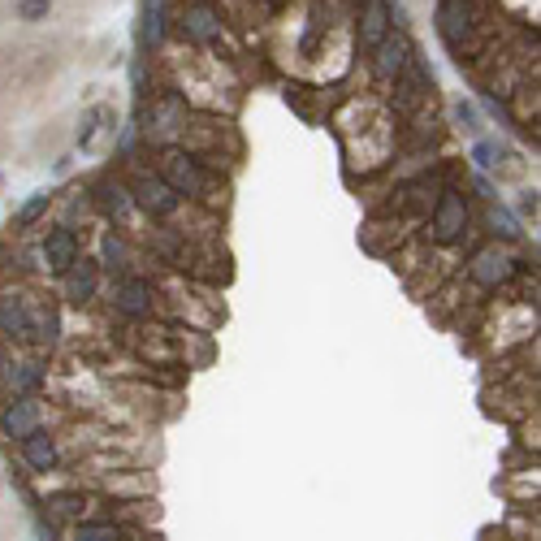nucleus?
<instances>
[{
    "label": "nucleus",
    "mask_w": 541,
    "mask_h": 541,
    "mask_svg": "<svg viewBox=\"0 0 541 541\" xmlns=\"http://www.w3.org/2000/svg\"><path fill=\"white\" fill-rule=\"evenodd\" d=\"M429 234L433 243L451 247L468 234V195L459 187H442L438 200H433V217H429Z\"/></svg>",
    "instance_id": "1"
},
{
    "label": "nucleus",
    "mask_w": 541,
    "mask_h": 541,
    "mask_svg": "<svg viewBox=\"0 0 541 541\" xmlns=\"http://www.w3.org/2000/svg\"><path fill=\"white\" fill-rule=\"evenodd\" d=\"M165 182L169 191L178 195H191V200H200V195H208V178H204V165L195 161L191 152H182V148H165L161 152V174H156Z\"/></svg>",
    "instance_id": "2"
},
{
    "label": "nucleus",
    "mask_w": 541,
    "mask_h": 541,
    "mask_svg": "<svg viewBox=\"0 0 541 541\" xmlns=\"http://www.w3.org/2000/svg\"><path fill=\"white\" fill-rule=\"evenodd\" d=\"M477 22H481L477 0H442L438 26H442V39L451 44V52H459V57L468 52V35L477 31Z\"/></svg>",
    "instance_id": "3"
},
{
    "label": "nucleus",
    "mask_w": 541,
    "mask_h": 541,
    "mask_svg": "<svg viewBox=\"0 0 541 541\" xmlns=\"http://www.w3.org/2000/svg\"><path fill=\"white\" fill-rule=\"evenodd\" d=\"M0 338L5 342H35V308L22 290H0Z\"/></svg>",
    "instance_id": "4"
},
{
    "label": "nucleus",
    "mask_w": 541,
    "mask_h": 541,
    "mask_svg": "<svg viewBox=\"0 0 541 541\" xmlns=\"http://www.w3.org/2000/svg\"><path fill=\"white\" fill-rule=\"evenodd\" d=\"M468 269H472V282L477 286H503L520 273V260L511 252H503V247H485V252L472 256Z\"/></svg>",
    "instance_id": "5"
},
{
    "label": "nucleus",
    "mask_w": 541,
    "mask_h": 541,
    "mask_svg": "<svg viewBox=\"0 0 541 541\" xmlns=\"http://www.w3.org/2000/svg\"><path fill=\"white\" fill-rule=\"evenodd\" d=\"M412 57H416V52H412V39H407L403 31H390V35L373 48V70H377V78L394 83V78L407 70V61H412Z\"/></svg>",
    "instance_id": "6"
},
{
    "label": "nucleus",
    "mask_w": 541,
    "mask_h": 541,
    "mask_svg": "<svg viewBox=\"0 0 541 541\" xmlns=\"http://www.w3.org/2000/svg\"><path fill=\"white\" fill-rule=\"evenodd\" d=\"M429 87H433V83H429V70L412 57V61H407V70L394 78V109H399V113L420 109V104H425V96H429Z\"/></svg>",
    "instance_id": "7"
},
{
    "label": "nucleus",
    "mask_w": 541,
    "mask_h": 541,
    "mask_svg": "<svg viewBox=\"0 0 541 541\" xmlns=\"http://www.w3.org/2000/svg\"><path fill=\"white\" fill-rule=\"evenodd\" d=\"M130 200H135L139 208H148L152 217H174L178 213V195L165 187L161 178H152V174H143L130 182Z\"/></svg>",
    "instance_id": "8"
},
{
    "label": "nucleus",
    "mask_w": 541,
    "mask_h": 541,
    "mask_svg": "<svg viewBox=\"0 0 541 541\" xmlns=\"http://www.w3.org/2000/svg\"><path fill=\"white\" fill-rule=\"evenodd\" d=\"M44 265H48V273H57V277H65L74 269V260H78V234L70 230V226H57V230H48L44 234Z\"/></svg>",
    "instance_id": "9"
},
{
    "label": "nucleus",
    "mask_w": 541,
    "mask_h": 541,
    "mask_svg": "<svg viewBox=\"0 0 541 541\" xmlns=\"http://www.w3.org/2000/svg\"><path fill=\"white\" fill-rule=\"evenodd\" d=\"M39 420H44V407L35 399H13L5 407V416H0V433L13 442H26L31 433H39Z\"/></svg>",
    "instance_id": "10"
},
{
    "label": "nucleus",
    "mask_w": 541,
    "mask_h": 541,
    "mask_svg": "<svg viewBox=\"0 0 541 541\" xmlns=\"http://www.w3.org/2000/svg\"><path fill=\"white\" fill-rule=\"evenodd\" d=\"M152 282L148 277H122V282L113 286V308L122 312V316H148L152 312Z\"/></svg>",
    "instance_id": "11"
},
{
    "label": "nucleus",
    "mask_w": 541,
    "mask_h": 541,
    "mask_svg": "<svg viewBox=\"0 0 541 541\" xmlns=\"http://www.w3.org/2000/svg\"><path fill=\"white\" fill-rule=\"evenodd\" d=\"M390 31H394V18H390L386 0H364V9H360V48L373 52Z\"/></svg>",
    "instance_id": "12"
},
{
    "label": "nucleus",
    "mask_w": 541,
    "mask_h": 541,
    "mask_svg": "<svg viewBox=\"0 0 541 541\" xmlns=\"http://www.w3.org/2000/svg\"><path fill=\"white\" fill-rule=\"evenodd\" d=\"M182 31H187V39H195V44H213L221 35V13L213 5H204V0H195V5L182 9Z\"/></svg>",
    "instance_id": "13"
},
{
    "label": "nucleus",
    "mask_w": 541,
    "mask_h": 541,
    "mask_svg": "<svg viewBox=\"0 0 541 541\" xmlns=\"http://www.w3.org/2000/svg\"><path fill=\"white\" fill-rule=\"evenodd\" d=\"M182 126H187V109H182V100L178 96H161V104H156L152 117H148V139H169V135H178Z\"/></svg>",
    "instance_id": "14"
},
{
    "label": "nucleus",
    "mask_w": 541,
    "mask_h": 541,
    "mask_svg": "<svg viewBox=\"0 0 541 541\" xmlns=\"http://www.w3.org/2000/svg\"><path fill=\"white\" fill-rule=\"evenodd\" d=\"M96 286H100V265L96 260H74V269L65 273V295H70V303H91Z\"/></svg>",
    "instance_id": "15"
},
{
    "label": "nucleus",
    "mask_w": 541,
    "mask_h": 541,
    "mask_svg": "<svg viewBox=\"0 0 541 541\" xmlns=\"http://www.w3.org/2000/svg\"><path fill=\"white\" fill-rule=\"evenodd\" d=\"M22 459H26V468L31 472H52L61 464V451H57V442L39 429V433H31V438L22 442Z\"/></svg>",
    "instance_id": "16"
},
{
    "label": "nucleus",
    "mask_w": 541,
    "mask_h": 541,
    "mask_svg": "<svg viewBox=\"0 0 541 541\" xmlns=\"http://www.w3.org/2000/svg\"><path fill=\"white\" fill-rule=\"evenodd\" d=\"M91 494H83V490H61V494H48V511L57 520H91Z\"/></svg>",
    "instance_id": "17"
},
{
    "label": "nucleus",
    "mask_w": 541,
    "mask_h": 541,
    "mask_svg": "<svg viewBox=\"0 0 541 541\" xmlns=\"http://www.w3.org/2000/svg\"><path fill=\"white\" fill-rule=\"evenodd\" d=\"M91 195H96V204H100L109 217H126L130 204H135V200H130V187H126V182H113V178H100L96 187H91Z\"/></svg>",
    "instance_id": "18"
},
{
    "label": "nucleus",
    "mask_w": 541,
    "mask_h": 541,
    "mask_svg": "<svg viewBox=\"0 0 541 541\" xmlns=\"http://www.w3.org/2000/svg\"><path fill=\"white\" fill-rule=\"evenodd\" d=\"M44 368L39 364H13L9 368V394L13 399H35L39 390H44Z\"/></svg>",
    "instance_id": "19"
},
{
    "label": "nucleus",
    "mask_w": 541,
    "mask_h": 541,
    "mask_svg": "<svg viewBox=\"0 0 541 541\" xmlns=\"http://www.w3.org/2000/svg\"><path fill=\"white\" fill-rule=\"evenodd\" d=\"M135 533L117 520H78L74 529V541H130Z\"/></svg>",
    "instance_id": "20"
},
{
    "label": "nucleus",
    "mask_w": 541,
    "mask_h": 541,
    "mask_svg": "<svg viewBox=\"0 0 541 541\" xmlns=\"http://www.w3.org/2000/svg\"><path fill=\"white\" fill-rule=\"evenodd\" d=\"M48 204H52V200H48V195H44V191H39V195H31V200H26V204L18 208V217H13V221H18V226H22V230H26V226H35V221H39V217H44V213H48Z\"/></svg>",
    "instance_id": "21"
},
{
    "label": "nucleus",
    "mask_w": 541,
    "mask_h": 541,
    "mask_svg": "<svg viewBox=\"0 0 541 541\" xmlns=\"http://www.w3.org/2000/svg\"><path fill=\"white\" fill-rule=\"evenodd\" d=\"M122 260H126L122 239H117V234H104V265H109V269L117 273V269H122Z\"/></svg>",
    "instance_id": "22"
},
{
    "label": "nucleus",
    "mask_w": 541,
    "mask_h": 541,
    "mask_svg": "<svg viewBox=\"0 0 541 541\" xmlns=\"http://www.w3.org/2000/svg\"><path fill=\"white\" fill-rule=\"evenodd\" d=\"M18 13H22V18H44V13H48V0H22Z\"/></svg>",
    "instance_id": "23"
},
{
    "label": "nucleus",
    "mask_w": 541,
    "mask_h": 541,
    "mask_svg": "<svg viewBox=\"0 0 541 541\" xmlns=\"http://www.w3.org/2000/svg\"><path fill=\"white\" fill-rule=\"evenodd\" d=\"M472 156H477V165H481V169H490V161L498 156V148H494V143H477V152H472Z\"/></svg>",
    "instance_id": "24"
}]
</instances>
